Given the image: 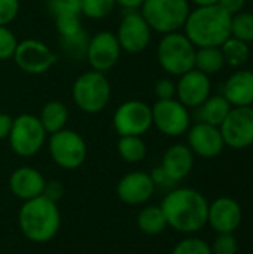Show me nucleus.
<instances>
[{"label":"nucleus","mask_w":253,"mask_h":254,"mask_svg":"<svg viewBox=\"0 0 253 254\" xmlns=\"http://www.w3.org/2000/svg\"><path fill=\"white\" fill-rule=\"evenodd\" d=\"M167 226L183 235H194L207 225L209 201L197 189L173 188L160 204Z\"/></svg>","instance_id":"f257e3e1"},{"label":"nucleus","mask_w":253,"mask_h":254,"mask_svg":"<svg viewBox=\"0 0 253 254\" xmlns=\"http://www.w3.org/2000/svg\"><path fill=\"white\" fill-rule=\"evenodd\" d=\"M183 30L195 48H219L231 37V15L219 4L200 6L189 12Z\"/></svg>","instance_id":"f03ea898"},{"label":"nucleus","mask_w":253,"mask_h":254,"mask_svg":"<svg viewBox=\"0 0 253 254\" xmlns=\"http://www.w3.org/2000/svg\"><path fill=\"white\" fill-rule=\"evenodd\" d=\"M18 226L21 234L31 243L43 244L51 241L61 228L58 204L43 195L24 201L18 211Z\"/></svg>","instance_id":"7ed1b4c3"},{"label":"nucleus","mask_w":253,"mask_h":254,"mask_svg":"<svg viewBox=\"0 0 253 254\" xmlns=\"http://www.w3.org/2000/svg\"><path fill=\"white\" fill-rule=\"evenodd\" d=\"M112 86L106 73L84 71L72 85V98L76 107L88 115L101 113L110 103Z\"/></svg>","instance_id":"20e7f679"},{"label":"nucleus","mask_w":253,"mask_h":254,"mask_svg":"<svg viewBox=\"0 0 253 254\" xmlns=\"http://www.w3.org/2000/svg\"><path fill=\"white\" fill-rule=\"evenodd\" d=\"M197 48L180 31L163 34L157 46V60L161 68L171 76H182L194 68Z\"/></svg>","instance_id":"39448f33"},{"label":"nucleus","mask_w":253,"mask_h":254,"mask_svg":"<svg viewBox=\"0 0 253 254\" xmlns=\"http://www.w3.org/2000/svg\"><path fill=\"white\" fill-rule=\"evenodd\" d=\"M139 12L152 31L167 34L183 28L191 6L188 0H145Z\"/></svg>","instance_id":"423d86ee"},{"label":"nucleus","mask_w":253,"mask_h":254,"mask_svg":"<svg viewBox=\"0 0 253 254\" xmlns=\"http://www.w3.org/2000/svg\"><path fill=\"white\" fill-rule=\"evenodd\" d=\"M46 131L39 118L31 113H21L13 118L7 137L10 150L19 158H31L37 155L46 143Z\"/></svg>","instance_id":"0eeeda50"},{"label":"nucleus","mask_w":253,"mask_h":254,"mask_svg":"<svg viewBox=\"0 0 253 254\" xmlns=\"http://www.w3.org/2000/svg\"><path fill=\"white\" fill-rule=\"evenodd\" d=\"M48 149L54 164L63 170H78L84 165L88 155L84 137L69 128L51 134Z\"/></svg>","instance_id":"6e6552de"},{"label":"nucleus","mask_w":253,"mask_h":254,"mask_svg":"<svg viewBox=\"0 0 253 254\" xmlns=\"http://www.w3.org/2000/svg\"><path fill=\"white\" fill-rule=\"evenodd\" d=\"M112 124L119 137H142L152 128V109L142 100H127L116 107Z\"/></svg>","instance_id":"1a4fd4ad"},{"label":"nucleus","mask_w":253,"mask_h":254,"mask_svg":"<svg viewBox=\"0 0 253 254\" xmlns=\"http://www.w3.org/2000/svg\"><path fill=\"white\" fill-rule=\"evenodd\" d=\"M12 58L21 71L33 76L45 74L58 61V55L46 43L37 39H25L18 42Z\"/></svg>","instance_id":"9d476101"},{"label":"nucleus","mask_w":253,"mask_h":254,"mask_svg":"<svg viewBox=\"0 0 253 254\" xmlns=\"http://www.w3.org/2000/svg\"><path fill=\"white\" fill-rule=\"evenodd\" d=\"M152 109V127L163 135L180 137L191 127V115L179 100H157Z\"/></svg>","instance_id":"9b49d317"},{"label":"nucleus","mask_w":253,"mask_h":254,"mask_svg":"<svg viewBox=\"0 0 253 254\" xmlns=\"http://www.w3.org/2000/svg\"><path fill=\"white\" fill-rule=\"evenodd\" d=\"M225 146L242 150L253 144V107H233L219 127Z\"/></svg>","instance_id":"f8f14e48"},{"label":"nucleus","mask_w":253,"mask_h":254,"mask_svg":"<svg viewBox=\"0 0 253 254\" xmlns=\"http://www.w3.org/2000/svg\"><path fill=\"white\" fill-rule=\"evenodd\" d=\"M115 34L122 52L133 55L143 52L152 39V30L139 10L125 12Z\"/></svg>","instance_id":"ddd939ff"},{"label":"nucleus","mask_w":253,"mask_h":254,"mask_svg":"<svg viewBox=\"0 0 253 254\" xmlns=\"http://www.w3.org/2000/svg\"><path fill=\"white\" fill-rule=\"evenodd\" d=\"M121 54L122 49L119 46L116 34L107 30H101L95 33L91 39H88L85 58L91 70L107 73L118 64Z\"/></svg>","instance_id":"4468645a"},{"label":"nucleus","mask_w":253,"mask_h":254,"mask_svg":"<svg viewBox=\"0 0 253 254\" xmlns=\"http://www.w3.org/2000/svg\"><path fill=\"white\" fill-rule=\"evenodd\" d=\"M243 220V210L239 201L231 196H219L209 202L207 225L216 234H234Z\"/></svg>","instance_id":"2eb2a0df"},{"label":"nucleus","mask_w":253,"mask_h":254,"mask_svg":"<svg viewBox=\"0 0 253 254\" xmlns=\"http://www.w3.org/2000/svg\"><path fill=\"white\" fill-rule=\"evenodd\" d=\"M186 134V144L195 156L213 159L218 158L225 149V143L219 127L197 122L195 125L189 127Z\"/></svg>","instance_id":"dca6fc26"},{"label":"nucleus","mask_w":253,"mask_h":254,"mask_svg":"<svg viewBox=\"0 0 253 254\" xmlns=\"http://www.w3.org/2000/svg\"><path fill=\"white\" fill-rule=\"evenodd\" d=\"M212 92L210 76L192 68L179 76L176 82V100H179L188 109H197L201 106Z\"/></svg>","instance_id":"f3484780"},{"label":"nucleus","mask_w":253,"mask_h":254,"mask_svg":"<svg viewBox=\"0 0 253 254\" xmlns=\"http://www.w3.org/2000/svg\"><path fill=\"white\" fill-rule=\"evenodd\" d=\"M157 186L149 173L130 171L116 185V196L128 205H143L155 193Z\"/></svg>","instance_id":"a211bd4d"},{"label":"nucleus","mask_w":253,"mask_h":254,"mask_svg":"<svg viewBox=\"0 0 253 254\" xmlns=\"http://www.w3.org/2000/svg\"><path fill=\"white\" fill-rule=\"evenodd\" d=\"M7 185L12 195L24 202L43 195L46 179L37 168L24 165L12 171Z\"/></svg>","instance_id":"6ab92c4d"},{"label":"nucleus","mask_w":253,"mask_h":254,"mask_svg":"<svg viewBox=\"0 0 253 254\" xmlns=\"http://www.w3.org/2000/svg\"><path fill=\"white\" fill-rule=\"evenodd\" d=\"M194 161L195 155L188 147V144L176 143L164 152L160 167L167 174V177L176 185L189 176L194 168Z\"/></svg>","instance_id":"aec40b11"},{"label":"nucleus","mask_w":253,"mask_h":254,"mask_svg":"<svg viewBox=\"0 0 253 254\" xmlns=\"http://www.w3.org/2000/svg\"><path fill=\"white\" fill-rule=\"evenodd\" d=\"M222 95L233 107H246L253 104V71L239 70L224 83Z\"/></svg>","instance_id":"412c9836"},{"label":"nucleus","mask_w":253,"mask_h":254,"mask_svg":"<svg viewBox=\"0 0 253 254\" xmlns=\"http://www.w3.org/2000/svg\"><path fill=\"white\" fill-rule=\"evenodd\" d=\"M37 118H39L42 127L45 128L46 134L51 135V134L66 128V125L69 122V109L64 103H61L58 100H51L42 106Z\"/></svg>","instance_id":"4be33fe9"},{"label":"nucleus","mask_w":253,"mask_h":254,"mask_svg":"<svg viewBox=\"0 0 253 254\" xmlns=\"http://www.w3.org/2000/svg\"><path fill=\"white\" fill-rule=\"evenodd\" d=\"M233 106L227 101L224 95H210L201 106L197 107L198 122L221 127Z\"/></svg>","instance_id":"5701e85b"},{"label":"nucleus","mask_w":253,"mask_h":254,"mask_svg":"<svg viewBox=\"0 0 253 254\" xmlns=\"http://www.w3.org/2000/svg\"><path fill=\"white\" fill-rule=\"evenodd\" d=\"M137 228L142 234L155 237L167 229V220L160 205H145L137 214Z\"/></svg>","instance_id":"b1692460"},{"label":"nucleus","mask_w":253,"mask_h":254,"mask_svg":"<svg viewBox=\"0 0 253 254\" xmlns=\"http://www.w3.org/2000/svg\"><path fill=\"white\" fill-rule=\"evenodd\" d=\"M225 65V60L222 55L221 48L218 46H207V48H197L195 51V64L194 68L198 71L212 76L219 73Z\"/></svg>","instance_id":"393cba45"},{"label":"nucleus","mask_w":253,"mask_h":254,"mask_svg":"<svg viewBox=\"0 0 253 254\" xmlns=\"http://www.w3.org/2000/svg\"><path fill=\"white\" fill-rule=\"evenodd\" d=\"M116 152L128 164H139L142 162L148 155L146 143L142 137L137 135H124L118 138L116 143Z\"/></svg>","instance_id":"a878e982"},{"label":"nucleus","mask_w":253,"mask_h":254,"mask_svg":"<svg viewBox=\"0 0 253 254\" xmlns=\"http://www.w3.org/2000/svg\"><path fill=\"white\" fill-rule=\"evenodd\" d=\"M219 48L222 51L225 64H228L231 67H242L243 64H246L249 61L251 48L243 40H239L236 37H230Z\"/></svg>","instance_id":"bb28decb"},{"label":"nucleus","mask_w":253,"mask_h":254,"mask_svg":"<svg viewBox=\"0 0 253 254\" xmlns=\"http://www.w3.org/2000/svg\"><path fill=\"white\" fill-rule=\"evenodd\" d=\"M231 37L243 40L246 43L253 42V13L240 10L231 15Z\"/></svg>","instance_id":"cd10ccee"},{"label":"nucleus","mask_w":253,"mask_h":254,"mask_svg":"<svg viewBox=\"0 0 253 254\" xmlns=\"http://www.w3.org/2000/svg\"><path fill=\"white\" fill-rule=\"evenodd\" d=\"M81 16L82 15H60L54 18L60 40H67L85 33L82 28Z\"/></svg>","instance_id":"c85d7f7f"},{"label":"nucleus","mask_w":253,"mask_h":254,"mask_svg":"<svg viewBox=\"0 0 253 254\" xmlns=\"http://www.w3.org/2000/svg\"><path fill=\"white\" fill-rule=\"evenodd\" d=\"M115 0H81V15L88 19H103L115 9Z\"/></svg>","instance_id":"c756f323"},{"label":"nucleus","mask_w":253,"mask_h":254,"mask_svg":"<svg viewBox=\"0 0 253 254\" xmlns=\"http://www.w3.org/2000/svg\"><path fill=\"white\" fill-rule=\"evenodd\" d=\"M170 254H212L210 244L195 235H186L180 240L171 250Z\"/></svg>","instance_id":"7c9ffc66"},{"label":"nucleus","mask_w":253,"mask_h":254,"mask_svg":"<svg viewBox=\"0 0 253 254\" xmlns=\"http://www.w3.org/2000/svg\"><path fill=\"white\" fill-rule=\"evenodd\" d=\"M210 250L212 254H237L239 241L234 234H216Z\"/></svg>","instance_id":"2f4dec72"},{"label":"nucleus","mask_w":253,"mask_h":254,"mask_svg":"<svg viewBox=\"0 0 253 254\" xmlns=\"http://www.w3.org/2000/svg\"><path fill=\"white\" fill-rule=\"evenodd\" d=\"M18 46L15 33L7 25H0V61L10 60Z\"/></svg>","instance_id":"473e14b6"},{"label":"nucleus","mask_w":253,"mask_h":254,"mask_svg":"<svg viewBox=\"0 0 253 254\" xmlns=\"http://www.w3.org/2000/svg\"><path fill=\"white\" fill-rule=\"evenodd\" d=\"M51 15H81V0H46Z\"/></svg>","instance_id":"72a5a7b5"},{"label":"nucleus","mask_w":253,"mask_h":254,"mask_svg":"<svg viewBox=\"0 0 253 254\" xmlns=\"http://www.w3.org/2000/svg\"><path fill=\"white\" fill-rule=\"evenodd\" d=\"M19 9V0H0V25H9L12 21H15Z\"/></svg>","instance_id":"f704fd0d"},{"label":"nucleus","mask_w":253,"mask_h":254,"mask_svg":"<svg viewBox=\"0 0 253 254\" xmlns=\"http://www.w3.org/2000/svg\"><path fill=\"white\" fill-rule=\"evenodd\" d=\"M154 92L157 100H170V98H176V82L170 77H163L158 79L155 86H154Z\"/></svg>","instance_id":"c9c22d12"},{"label":"nucleus","mask_w":253,"mask_h":254,"mask_svg":"<svg viewBox=\"0 0 253 254\" xmlns=\"http://www.w3.org/2000/svg\"><path fill=\"white\" fill-rule=\"evenodd\" d=\"M63 193H64V189H63V185L57 180H46V185H45V189H43V196L49 198L51 201L54 202H58L61 198H63Z\"/></svg>","instance_id":"e433bc0d"},{"label":"nucleus","mask_w":253,"mask_h":254,"mask_svg":"<svg viewBox=\"0 0 253 254\" xmlns=\"http://www.w3.org/2000/svg\"><path fill=\"white\" fill-rule=\"evenodd\" d=\"M151 177H152V180H154V183H155L157 188H167V189H169V188H170V189L174 188V183L167 177V174L163 171L161 167L154 168L152 173H151Z\"/></svg>","instance_id":"4c0bfd02"},{"label":"nucleus","mask_w":253,"mask_h":254,"mask_svg":"<svg viewBox=\"0 0 253 254\" xmlns=\"http://www.w3.org/2000/svg\"><path fill=\"white\" fill-rule=\"evenodd\" d=\"M218 4L225 9L230 15H234L240 10H243V7L246 6V0H219Z\"/></svg>","instance_id":"58836bf2"},{"label":"nucleus","mask_w":253,"mask_h":254,"mask_svg":"<svg viewBox=\"0 0 253 254\" xmlns=\"http://www.w3.org/2000/svg\"><path fill=\"white\" fill-rule=\"evenodd\" d=\"M12 121H13V118L10 115L0 112V141L7 140L10 128H12Z\"/></svg>","instance_id":"ea45409f"},{"label":"nucleus","mask_w":253,"mask_h":254,"mask_svg":"<svg viewBox=\"0 0 253 254\" xmlns=\"http://www.w3.org/2000/svg\"><path fill=\"white\" fill-rule=\"evenodd\" d=\"M145 0H115V4L128 10H140Z\"/></svg>","instance_id":"a19ab883"},{"label":"nucleus","mask_w":253,"mask_h":254,"mask_svg":"<svg viewBox=\"0 0 253 254\" xmlns=\"http://www.w3.org/2000/svg\"><path fill=\"white\" fill-rule=\"evenodd\" d=\"M188 1H191V3H194L197 7H200V6H212V4H218V1H219V0H188Z\"/></svg>","instance_id":"79ce46f5"}]
</instances>
